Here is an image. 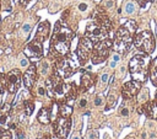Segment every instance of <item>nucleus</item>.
Wrapping results in <instances>:
<instances>
[{
  "instance_id": "f257e3e1",
  "label": "nucleus",
  "mask_w": 157,
  "mask_h": 139,
  "mask_svg": "<svg viewBox=\"0 0 157 139\" xmlns=\"http://www.w3.org/2000/svg\"><path fill=\"white\" fill-rule=\"evenodd\" d=\"M112 30V24L102 9H97L93 14V20L86 27L85 36L90 38L93 44L108 38Z\"/></svg>"
},
{
  "instance_id": "f03ea898",
  "label": "nucleus",
  "mask_w": 157,
  "mask_h": 139,
  "mask_svg": "<svg viewBox=\"0 0 157 139\" xmlns=\"http://www.w3.org/2000/svg\"><path fill=\"white\" fill-rule=\"evenodd\" d=\"M74 33L66 25L57 22L50 40V53L55 57L68 56L71 47Z\"/></svg>"
},
{
  "instance_id": "7ed1b4c3",
  "label": "nucleus",
  "mask_w": 157,
  "mask_h": 139,
  "mask_svg": "<svg viewBox=\"0 0 157 139\" xmlns=\"http://www.w3.org/2000/svg\"><path fill=\"white\" fill-rule=\"evenodd\" d=\"M138 25L134 20H128L123 26L115 32V37L113 40V49L119 54H125L130 51L134 43V36L136 33Z\"/></svg>"
},
{
  "instance_id": "20e7f679",
  "label": "nucleus",
  "mask_w": 157,
  "mask_h": 139,
  "mask_svg": "<svg viewBox=\"0 0 157 139\" xmlns=\"http://www.w3.org/2000/svg\"><path fill=\"white\" fill-rule=\"evenodd\" d=\"M150 64H151V58L149 54H135L130 62H129V71L133 78V80L142 83L147 79L149 70H150Z\"/></svg>"
},
{
  "instance_id": "39448f33",
  "label": "nucleus",
  "mask_w": 157,
  "mask_h": 139,
  "mask_svg": "<svg viewBox=\"0 0 157 139\" xmlns=\"http://www.w3.org/2000/svg\"><path fill=\"white\" fill-rule=\"evenodd\" d=\"M80 60L77 56H64L61 59H59L55 63V68H54V73L58 74L63 79H68L73 75L79 69L80 67Z\"/></svg>"
},
{
  "instance_id": "423d86ee",
  "label": "nucleus",
  "mask_w": 157,
  "mask_h": 139,
  "mask_svg": "<svg viewBox=\"0 0 157 139\" xmlns=\"http://www.w3.org/2000/svg\"><path fill=\"white\" fill-rule=\"evenodd\" d=\"M134 46L138 48L140 52L145 53V54H151L155 51V38L151 31L144 30L140 31L134 36Z\"/></svg>"
},
{
  "instance_id": "0eeeda50",
  "label": "nucleus",
  "mask_w": 157,
  "mask_h": 139,
  "mask_svg": "<svg viewBox=\"0 0 157 139\" xmlns=\"http://www.w3.org/2000/svg\"><path fill=\"white\" fill-rule=\"evenodd\" d=\"M113 48V40H111L109 37L102 42H98L93 46V49L91 53V60L93 64H101L103 63L109 54L111 49Z\"/></svg>"
},
{
  "instance_id": "6e6552de",
  "label": "nucleus",
  "mask_w": 157,
  "mask_h": 139,
  "mask_svg": "<svg viewBox=\"0 0 157 139\" xmlns=\"http://www.w3.org/2000/svg\"><path fill=\"white\" fill-rule=\"evenodd\" d=\"M93 46H95L93 42H92L90 38H87L86 36H84L80 40L79 44H77V49H76V56H77L81 64H84L86 60H87L88 56L92 53Z\"/></svg>"
},
{
  "instance_id": "1a4fd4ad",
  "label": "nucleus",
  "mask_w": 157,
  "mask_h": 139,
  "mask_svg": "<svg viewBox=\"0 0 157 139\" xmlns=\"http://www.w3.org/2000/svg\"><path fill=\"white\" fill-rule=\"evenodd\" d=\"M25 54L33 62L39 60L43 56V42L34 37V40L25 47Z\"/></svg>"
},
{
  "instance_id": "9d476101",
  "label": "nucleus",
  "mask_w": 157,
  "mask_h": 139,
  "mask_svg": "<svg viewBox=\"0 0 157 139\" xmlns=\"http://www.w3.org/2000/svg\"><path fill=\"white\" fill-rule=\"evenodd\" d=\"M70 127H71V121L69 117H58L54 123V131L55 134L58 135V138H66V135L69 134Z\"/></svg>"
},
{
  "instance_id": "9b49d317",
  "label": "nucleus",
  "mask_w": 157,
  "mask_h": 139,
  "mask_svg": "<svg viewBox=\"0 0 157 139\" xmlns=\"http://www.w3.org/2000/svg\"><path fill=\"white\" fill-rule=\"evenodd\" d=\"M140 90H141V83L138 81V80H131V81H128L123 85L122 95L124 99L130 100L139 94Z\"/></svg>"
},
{
  "instance_id": "f8f14e48",
  "label": "nucleus",
  "mask_w": 157,
  "mask_h": 139,
  "mask_svg": "<svg viewBox=\"0 0 157 139\" xmlns=\"http://www.w3.org/2000/svg\"><path fill=\"white\" fill-rule=\"evenodd\" d=\"M21 85V73L20 70H11L6 75V87L10 94H15Z\"/></svg>"
},
{
  "instance_id": "ddd939ff",
  "label": "nucleus",
  "mask_w": 157,
  "mask_h": 139,
  "mask_svg": "<svg viewBox=\"0 0 157 139\" xmlns=\"http://www.w3.org/2000/svg\"><path fill=\"white\" fill-rule=\"evenodd\" d=\"M139 112L145 113V116H147L151 119H156L157 118V96L151 102H145L141 106V108L139 110Z\"/></svg>"
},
{
  "instance_id": "4468645a",
  "label": "nucleus",
  "mask_w": 157,
  "mask_h": 139,
  "mask_svg": "<svg viewBox=\"0 0 157 139\" xmlns=\"http://www.w3.org/2000/svg\"><path fill=\"white\" fill-rule=\"evenodd\" d=\"M23 84L27 89H32L33 85L36 83V79H37V68L36 65H30V68L27 69L23 74Z\"/></svg>"
},
{
  "instance_id": "2eb2a0df",
  "label": "nucleus",
  "mask_w": 157,
  "mask_h": 139,
  "mask_svg": "<svg viewBox=\"0 0 157 139\" xmlns=\"http://www.w3.org/2000/svg\"><path fill=\"white\" fill-rule=\"evenodd\" d=\"M49 22L48 21H43L39 24L38 28H37V33H36V38H38L39 41H46L48 35H49Z\"/></svg>"
},
{
  "instance_id": "dca6fc26",
  "label": "nucleus",
  "mask_w": 157,
  "mask_h": 139,
  "mask_svg": "<svg viewBox=\"0 0 157 139\" xmlns=\"http://www.w3.org/2000/svg\"><path fill=\"white\" fill-rule=\"evenodd\" d=\"M96 78L93 74L91 73H85L82 76H81V87L84 90H88L90 87H92L95 85Z\"/></svg>"
},
{
  "instance_id": "f3484780",
  "label": "nucleus",
  "mask_w": 157,
  "mask_h": 139,
  "mask_svg": "<svg viewBox=\"0 0 157 139\" xmlns=\"http://www.w3.org/2000/svg\"><path fill=\"white\" fill-rule=\"evenodd\" d=\"M38 121L42 124H48L50 122V110L47 107H43L38 113Z\"/></svg>"
},
{
  "instance_id": "a211bd4d",
  "label": "nucleus",
  "mask_w": 157,
  "mask_h": 139,
  "mask_svg": "<svg viewBox=\"0 0 157 139\" xmlns=\"http://www.w3.org/2000/svg\"><path fill=\"white\" fill-rule=\"evenodd\" d=\"M149 75L152 84L155 86H157V58L152 60V63L150 64V70H149Z\"/></svg>"
},
{
  "instance_id": "6ab92c4d",
  "label": "nucleus",
  "mask_w": 157,
  "mask_h": 139,
  "mask_svg": "<svg viewBox=\"0 0 157 139\" xmlns=\"http://www.w3.org/2000/svg\"><path fill=\"white\" fill-rule=\"evenodd\" d=\"M59 112H60V116L63 117H69L70 115L73 113V105L71 103H68V102H64L59 106Z\"/></svg>"
},
{
  "instance_id": "aec40b11",
  "label": "nucleus",
  "mask_w": 157,
  "mask_h": 139,
  "mask_svg": "<svg viewBox=\"0 0 157 139\" xmlns=\"http://www.w3.org/2000/svg\"><path fill=\"white\" fill-rule=\"evenodd\" d=\"M9 112H10V105H4L3 108L0 110V124H5L9 117Z\"/></svg>"
},
{
  "instance_id": "412c9836",
  "label": "nucleus",
  "mask_w": 157,
  "mask_h": 139,
  "mask_svg": "<svg viewBox=\"0 0 157 139\" xmlns=\"http://www.w3.org/2000/svg\"><path fill=\"white\" fill-rule=\"evenodd\" d=\"M149 100V90L147 89H141L139 91V97H138V102L139 103H145Z\"/></svg>"
},
{
  "instance_id": "4be33fe9",
  "label": "nucleus",
  "mask_w": 157,
  "mask_h": 139,
  "mask_svg": "<svg viewBox=\"0 0 157 139\" xmlns=\"http://www.w3.org/2000/svg\"><path fill=\"white\" fill-rule=\"evenodd\" d=\"M59 116V105L54 103L53 107L50 108V121H55Z\"/></svg>"
},
{
  "instance_id": "5701e85b",
  "label": "nucleus",
  "mask_w": 157,
  "mask_h": 139,
  "mask_svg": "<svg viewBox=\"0 0 157 139\" xmlns=\"http://www.w3.org/2000/svg\"><path fill=\"white\" fill-rule=\"evenodd\" d=\"M124 10H125V14L126 15H131L135 12V5L133 1H128L125 3V6H124Z\"/></svg>"
},
{
  "instance_id": "b1692460",
  "label": "nucleus",
  "mask_w": 157,
  "mask_h": 139,
  "mask_svg": "<svg viewBox=\"0 0 157 139\" xmlns=\"http://www.w3.org/2000/svg\"><path fill=\"white\" fill-rule=\"evenodd\" d=\"M25 110H26V115L27 116H31L32 112L34 110V105L32 101H25Z\"/></svg>"
},
{
  "instance_id": "393cba45",
  "label": "nucleus",
  "mask_w": 157,
  "mask_h": 139,
  "mask_svg": "<svg viewBox=\"0 0 157 139\" xmlns=\"http://www.w3.org/2000/svg\"><path fill=\"white\" fill-rule=\"evenodd\" d=\"M115 101H117V97L114 96V94H111L109 96H108V103H107V107H106V110H108V108H112L113 106L115 105Z\"/></svg>"
},
{
  "instance_id": "a878e982",
  "label": "nucleus",
  "mask_w": 157,
  "mask_h": 139,
  "mask_svg": "<svg viewBox=\"0 0 157 139\" xmlns=\"http://www.w3.org/2000/svg\"><path fill=\"white\" fill-rule=\"evenodd\" d=\"M136 1H138L139 6L141 9H147L150 5L153 3V0H136Z\"/></svg>"
},
{
  "instance_id": "bb28decb",
  "label": "nucleus",
  "mask_w": 157,
  "mask_h": 139,
  "mask_svg": "<svg viewBox=\"0 0 157 139\" xmlns=\"http://www.w3.org/2000/svg\"><path fill=\"white\" fill-rule=\"evenodd\" d=\"M0 139H12L11 132L5 131V129H0Z\"/></svg>"
},
{
  "instance_id": "cd10ccee",
  "label": "nucleus",
  "mask_w": 157,
  "mask_h": 139,
  "mask_svg": "<svg viewBox=\"0 0 157 139\" xmlns=\"http://www.w3.org/2000/svg\"><path fill=\"white\" fill-rule=\"evenodd\" d=\"M5 86H6V78H4L1 74H0V94L4 92Z\"/></svg>"
},
{
  "instance_id": "c85d7f7f",
  "label": "nucleus",
  "mask_w": 157,
  "mask_h": 139,
  "mask_svg": "<svg viewBox=\"0 0 157 139\" xmlns=\"http://www.w3.org/2000/svg\"><path fill=\"white\" fill-rule=\"evenodd\" d=\"M103 103V96L102 95H97L95 99V106H101Z\"/></svg>"
},
{
  "instance_id": "c756f323",
  "label": "nucleus",
  "mask_w": 157,
  "mask_h": 139,
  "mask_svg": "<svg viewBox=\"0 0 157 139\" xmlns=\"http://www.w3.org/2000/svg\"><path fill=\"white\" fill-rule=\"evenodd\" d=\"M109 78H111V76L108 75L107 73H104L103 75L101 76V83H102V84H107L108 81H109Z\"/></svg>"
},
{
  "instance_id": "7c9ffc66",
  "label": "nucleus",
  "mask_w": 157,
  "mask_h": 139,
  "mask_svg": "<svg viewBox=\"0 0 157 139\" xmlns=\"http://www.w3.org/2000/svg\"><path fill=\"white\" fill-rule=\"evenodd\" d=\"M86 105H87V99L86 97H82L80 100V102H79V106L81 108H84V107H86Z\"/></svg>"
},
{
  "instance_id": "2f4dec72",
  "label": "nucleus",
  "mask_w": 157,
  "mask_h": 139,
  "mask_svg": "<svg viewBox=\"0 0 157 139\" xmlns=\"http://www.w3.org/2000/svg\"><path fill=\"white\" fill-rule=\"evenodd\" d=\"M47 70H48V63L47 62H43L42 63V74H46L47 73Z\"/></svg>"
},
{
  "instance_id": "473e14b6",
  "label": "nucleus",
  "mask_w": 157,
  "mask_h": 139,
  "mask_svg": "<svg viewBox=\"0 0 157 139\" xmlns=\"http://www.w3.org/2000/svg\"><path fill=\"white\" fill-rule=\"evenodd\" d=\"M120 56H122V54H119V53H117V52H115L114 54L112 56V59L114 60V62H119V60H120V58H122Z\"/></svg>"
},
{
  "instance_id": "72a5a7b5",
  "label": "nucleus",
  "mask_w": 157,
  "mask_h": 139,
  "mask_svg": "<svg viewBox=\"0 0 157 139\" xmlns=\"http://www.w3.org/2000/svg\"><path fill=\"white\" fill-rule=\"evenodd\" d=\"M30 31H31V25L30 24H26L23 26V32H25V33H28Z\"/></svg>"
},
{
  "instance_id": "f704fd0d",
  "label": "nucleus",
  "mask_w": 157,
  "mask_h": 139,
  "mask_svg": "<svg viewBox=\"0 0 157 139\" xmlns=\"http://www.w3.org/2000/svg\"><path fill=\"white\" fill-rule=\"evenodd\" d=\"M38 94H39L41 96H44V95H46V89L43 87V86H39V87H38Z\"/></svg>"
},
{
  "instance_id": "c9c22d12",
  "label": "nucleus",
  "mask_w": 157,
  "mask_h": 139,
  "mask_svg": "<svg viewBox=\"0 0 157 139\" xmlns=\"http://www.w3.org/2000/svg\"><path fill=\"white\" fill-rule=\"evenodd\" d=\"M86 8H87V5H86V4H80L79 5V10H81V11H85Z\"/></svg>"
},
{
  "instance_id": "e433bc0d",
  "label": "nucleus",
  "mask_w": 157,
  "mask_h": 139,
  "mask_svg": "<svg viewBox=\"0 0 157 139\" xmlns=\"http://www.w3.org/2000/svg\"><path fill=\"white\" fill-rule=\"evenodd\" d=\"M122 116H129V110L128 108H123L122 110Z\"/></svg>"
},
{
  "instance_id": "4c0bfd02",
  "label": "nucleus",
  "mask_w": 157,
  "mask_h": 139,
  "mask_svg": "<svg viewBox=\"0 0 157 139\" xmlns=\"http://www.w3.org/2000/svg\"><path fill=\"white\" fill-rule=\"evenodd\" d=\"M21 65H22V67H27V65H28V60H27V59H21Z\"/></svg>"
},
{
  "instance_id": "58836bf2",
  "label": "nucleus",
  "mask_w": 157,
  "mask_h": 139,
  "mask_svg": "<svg viewBox=\"0 0 157 139\" xmlns=\"http://www.w3.org/2000/svg\"><path fill=\"white\" fill-rule=\"evenodd\" d=\"M30 1H31V0H20V4H21V5H23V6H26V5L28 4Z\"/></svg>"
},
{
  "instance_id": "ea45409f",
  "label": "nucleus",
  "mask_w": 157,
  "mask_h": 139,
  "mask_svg": "<svg viewBox=\"0 0 157 139\" xmlns=\"http://www.w3.org/2000/svg\"><path fill=\"white\" fill-rule=\"evenodd\" d=\"M73 139H81V137H80L79 133H75V134L73 135Z\"/></svg>"
},
{
  "instance_id": "a19ab883",
  "label": "nucleus",
  "mask_w": 157,
  "mask_h": 139,
  "mask_svg": "<svg viewBox=\"0 0 157 139\" xmlns=\"http://www.w3.org/2000/svg\"><path fill=\"white\" fill-rule=\"evenodd\" d=\"M109 65H111V68H115V65H117V62H114V60H113V62H111V64H109Z\"/></svg>"
},
{
  "instance_id": "79ce46f5",
  "label": "nucleus",
  "mask_w": 157,
  "mask_h": 139,
  "mask_svg": "<svg viewBox=\"0 0 157 139\" xmlns=\"http://www.w3.org/2000/svg\"><path fill=\"white\" fill-rule=\"evenodd\" d=\"M19 139H25V135H23V133H19Z\"/></svg>"
},
{
  "instance_id": "37998d69",
  "label": "nucleus",
  "mask_w": 157,
  "mask_h": 139,
  "mask_svg": "<svg viewBox=\"0 0 157 139\" xmlns=\"http://www.w3.org/2000/svg\"><path fill=\"white\" fill-rule=\"evenodd\" d=\"M112 5H113V3H112V1H109V3H107V6H108V8H111V6H112Z\"/></svg>"
}]
</instances>
